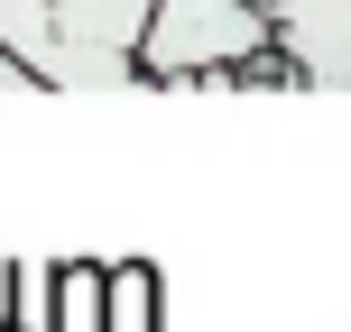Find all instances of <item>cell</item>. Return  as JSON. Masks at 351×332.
<instances>
[{"mask_svg": "<svg viewBox=\"0 0 351 332\" xmlns=\"http://www.w3.org/2000/svg\"><path fill=\"white\" fill-rule=\"evenodd\" d=\"M148 0H0V55L47 92L130 84V37Z\"/></svg>", "mask_w": 351, "mask_h": 332, "instance_id": "cell-1", "label": "cell"}, {"mask_svg": "<svg viewBox=\"0 0 351 332\" xmlns=\"http://www.w3.org/2000/svg\"><path fill=\"white\" fill-rule=\"evenodd\" d=\"M259 10L287 55V84L351 92V0H259Z\"/></svg>", "mask_w": 351, "mask_h": 332, "instance_id": "cell-3", "label": "cell"}, {"mask_svg": "<svg viewBox=\"0 0 351 332\" xmlns=\"http://www.w3.org/2000/svg\"><path fill=\"white\" fill-rule=\"evenodd\" d=\"M0 323H10V268H0Z\"/></svg>", "mask_w": 351, "mask_h": 332, "instance_id": "cell-4", "label": "cell"}, {"mask_svg": "<svg viewBox=\"0 0 351 332\" xmlns=\"http://www.w3.org/2000/svg\"><path fill=\"white\" fill-rule=\"evenodd\" d=\"M278 55L259 0H148L130 37V84H241V65Z\"/></svg>", "mask_w": 351, "mask_h": 332, "instance_id": "cell-2", "label": "cell"}]
</instances>
